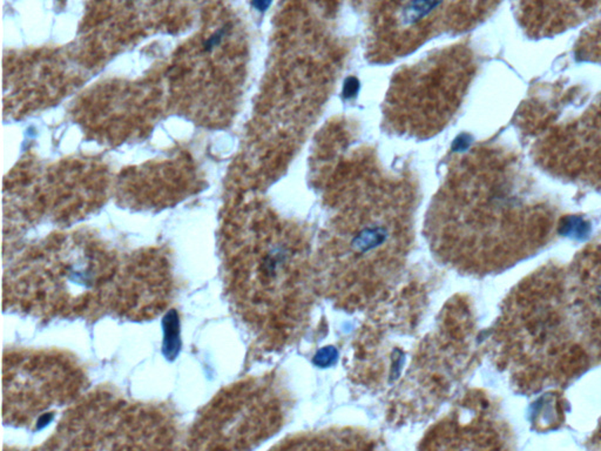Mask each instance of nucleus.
I'll return each mask as SVG.
<instances>
[{
	"instance_id": "6",
	"label": "nucleus",
	"mask_w": 601,
	"mask_h": 451,
	"mask_svg": "<svg viewBox=\"0 0 601 451\" xmlns=\"http://www.w3.org/2000/svg\"><path fill=\"white\" fill-rule=\"evenodd\" d=\"M498 0H369L372 48L378 60L392 59L447 30L480 22Z\"/></svg>"
},
{
	"instance_id": "7",
	"label": "nucleus",
	"mask_w": 601,
	"mask_h": 451,
	"mask_svg": "<svg viewBox=\"0 0 601 451\" xmlns=\"http://www.w3.org/2000/svg\"><path fill=\"white\" fill-rule=\"evenodd\" d=\"M573 119H550L529 126L534 152L555 176L601 188V92Z\"/></svg>"
},
{
	"instance_id": "4",
	"label": "nucleus",
	"mask_w": 601,
	"mask_h": 451,
	"mask_svg": "<svg viewBox=\"0 0 601 451\" xmlns=\"http://www.w3.org/2000/svg\"><path fill=\"white\" fill-rule=\"evenodd\" d=\"M239 285L251 316L269 329L293 333L305 319L317 280L315 258L302 230L268 215L237 255Z\"/></svg>"
},
{
	"instance_id": "5",
	"label": "nucleus",
	"mask_w": 601,
	"mask_h": 451,
	"mask_svg": "<svg viewBox=\"0 0 601 451\" xmlns=\"http://www.w3.org/2000/svg\"><path fill=\"white\" fill-rule=\"evenodd\" d=\"M471 64L465 50L435 54L395 78L385 103L388 124L414 136L438 133L457 111L469 84Z\"/></svg>"
},
{
	"instance_id": "10",
	"label": "nucleus",
	"mask_w": 601,
	"mask_h": 451,
	"mask_svg": "<svg viewBox=\"0 0 601 451\" xmlns=\"http://www.w3.org/2000/svg\"><path fill=\"white\" fill-rule=\"evenodd\" d=\"M522 26L534 36L562 32L600 11L601 0H513Z\"/></svg>"
},
{
	"instance_id": "3",
	"label": "nucleus",
	"mask_w": 601,
	"mask_h": 451,
	"mask_svg": "<svg viewBox=\"0 0 601 451\" xmlns=\"http://www.w3.org/2000/svg\"><path fill=\"white\" fill-rule=\"evenodd\" d=\"M490 349L512 387L527 396L566 387L595 365L569 297L567 266L548 262L508 293Z\"/></svg>"
},
{
	"instance_id": "13",
	"label": "nucleus",
	"mask_w": 601,
	"mask_h": 451,
	"mask_svg": "<svg viewBox=\"0 0 601 451\" xmlns=\"http://www.w3.org/2000/svg\"><path fill=\"white\" fill-rule=\"evenodd\" d=\"M587 445L590 449H597V450H600L601 449V421L599 424H597V429L594 430L593 435L590 436V440L587 442Z\"/></svg>"
},
{
	"instance_id": "9",
	"label": "nucleus",
	"mask_w": 601,
	"mask_h": 451,
	"mask_svg": "<svg viewBox=\"0 0 601 451\" xmlns=\"http://www.w3.org/2000/svg\"><path fill=\"white\" fill-rule=\"evenodd\" d=\"M449 431H440V443H454L452 447L462 443V449H510L511 431L508 430L498 408L483 393L469 394L459 410L457 421L447 424Z\"/></svg>"
},
{
	"instance_id": "8",
	"label": "nucleus",
	"mask_w": 601,
	"mask_h": 451,
	"mask_svg": "<svg viewBox=\"0 0 601 451\" xmlns=\"http://www.w3.org/2000/svg\"><path fill=\"white\" fill-rule=\"evenodd\" d=\"M569 292L580 328L601 363V242L587 244L567 265Z\"/></svg>"
},
{
	"instance_id": "14",
	"label": "nucleus",
	"mask_w": 601,
	"mask_h": 451,
	"mask_svg": "<svg viewBox=\"0 0 601 451\" xmlns=\"http://www.w3.org/2000/svg\"><path fill=\"white\" fill-rule=\"evenodd\" d=\"M255 3L258 4V8H265L268 6L269 0H255Z\"/></svg>"
},
{
	"instance_id": "1",
	"label": "nucleus",
	"mask_w": 601,
	"mask_h": 451,
	"mask_svg": "<svg viewBox=\"0 0 601 451\" xmlns=\"http://www.w3.org/2000/svg\"><path fill=\"white\" fill-rule=\"evenodd\" d=\"M437 254L469 274L501 273L551 242L558 213L515 160L476 150L455 162L426 223Z\"/></svg>"
},
{
	"instance_id": "12",
	"label": "nucleus",
	"mask_w": 601,
	"mask_h": 451,
	"mask_svg": "<svg viewBox=\"0 0 601 451\" xmlns=\"http://www.w3.org/2000/svg\"><path fill=\"white\" fill-rule=\"evenodd\" d=\"M162 329H164L162 353L169 361H174L181 351L180 319L176 309H171L162 319Z\"/></svg>"
},
{
	"instance_id": "11",
	"label": "nucleus",
	"mask_w": 601,
	"mask_h": 451,
	"mask_svg": "<svg viewBox=\"0 0 601 451\" xmlns=\"http://www.w3.org/2000/svg\"><path fill=\"white\" fill-rule=\"evenodd\" d=\"M197 0H92V18L103 22L155 25L190 11Z\"/></svg>"
},
{
	"instance_id": "2",
	"label": "nucleus",
	"mask_w": 601,
	"mask_h": 451,
	"mask_svg": "<svg viewBox=\"0 0 601 451\" xmlns=\"http://www.w3.org/2000/svg\"><path fill=\"white\" fill-rule=\"evenodd\" d=\"M335 192L316 261L323 290L345 306L365 305L397 276L412 237L408 183L363 166Z\"/></svg>"
}]
</instances>
